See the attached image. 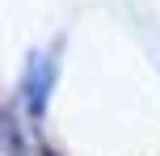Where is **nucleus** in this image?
Returning a JSON list of instances; mask_svg holds the SVG:
<instances>
[{"mask_svg": "<svg viewBox=\"0 0 160 156\" xmlns=\"http://www.w3.org/2000/svg\"><path fill=\"white\" fill-rule=\"evenodd\" d=\"M59 76V59H55V47L51 51H38L30 55V68H25V80H21V101L34 118L47 110V97H51V84Z\"/></svg>", "mask_w": 160, "mask_h": 156, "instance_id": "obj_1", "label": "nucleus"}, {"mask_svg": "<svg viewBox=\"0 0 160 156\" xmlns=\"http://www.w3.org/2000/svg\"><path fill=\"white\" fill-rule=\"evenodd\" d=\"M0 148H4L8 156H17V152H21V135H17L13 114H8V110H0Z\"/></svg>", "mask_w": 160, "mask_h": 156, "instance_id": "obj_2", "label": "nucleus"}, {"mask_svg": "<svg viewBox=\"0 0 160 156\" xmlns=\"http://www.w3.org/2000/svg\"><path fill=\"white\" fill-rule=\"evenodd\" d=\"M38 156H55V152H51V148H42V152H38Z\"/></svg>", "mask_w": 160, "mask_h": 156, "instance_id": "obj_3", "label": "nucleus"}]
</instances>
